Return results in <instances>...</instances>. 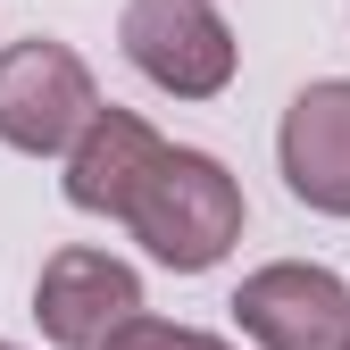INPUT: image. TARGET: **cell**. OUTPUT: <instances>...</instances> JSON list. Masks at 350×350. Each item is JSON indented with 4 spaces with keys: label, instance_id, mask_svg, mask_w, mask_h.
Here are the masks:
<instances>
[{
    "label": "cell",
    "instance_id": "obj_1",
    "mask_svg": "<svg viewBox=\"0 0 350 350\" xmlns=\"http://www.w3.org/2000/svg\"><path fill=\"white\" fill-rule=\"evenodd\" d=\"M242 217H250V208H242V184L226 175V159L167 142V159L142 175V192H134V208H125L117 226L134 234L159 267H175V275H208L217 258L242 242Z\"/></svg>",
    "mask_w": 350,
    "mask_h": 350
},
{
    "label": "cell",
    "instance_id": "obj_2",
    "mask_svg": "<svg viewBox=\"0 0 350 350\" xmlns=\"http://www.w3.org/2000/svg\"><path fill=\"white\" fill-rule=\"evenodd\" d=\"M100 109V83L67 42L51 33H25L0 51V142L25 150V159H67V142L92 125Z\"/></svg>",
    "mask_w": 350,
    "mask_h": 350
},
{
    "label": "cell",
    "instance_id": "obj_3",
    "mask_svg": "<svg viewBox=\"0 0 350 350\" xmlns=\"http://www.w3.org/2000/svg\"><path fill=\"white\" fill-rule=\"evenodd\" d=\"M117 42L134 59V75H150L175 100H217L242 67V42L217 17V0H125Z\"/></svg>",
    "mask_w": 350,
    "mask_h": 350
},
{
    "label": "cell",
    "instance_id": "obj_4",
    "mask_svg": "<svg viewBox=\"0 0 350 350\" xmlns=\"http://www.w3.org/2000/svg\"><path fill=\"white\" fill-rule=\"evenodd\" d=\"M125 317H142V275L125 267L117 250H92V242H67L42 258L33 275V325L51 350H100Z\"/></svg>",
    "mask_w": 350,
    "mask_h": 350
},
{
    "label": "cell",
    "instance_id": "obj_5",
    "mask_svg": "<svg viewBox=\"0 0 350 350\" xmlns=\"http://www.w3.org/2000/svg\"><path fill=\"white\" fill-rule=\"evenodd\" d=\"M234 325L258 350H342L350 342V284L309 258H267L234 284Z\"/></svg>",
    "mask_w": 350,
    "mask_h": 350
},
{
    "label": "cell",
    "instance_id": "obj_6",
    "mask_svg": "<svg viewBox=\"0 0 350 350\" xmlns=\"http://www.w3.org/2000/svg\"><path fill=\"white\" fill-rule=\"evenodd\" d=\"M275 159H284V184L300 208L350 217V75H317L292 92L275 125Z\"/></svg>",
    "mask_w": 350,
    "mask_h": 350
},
{
    "label": "cell",
    "instance_id": "obj_7",
    "mask_svg": "<svg viewBox=\"0 0 350 350\" xmlns=\"http://www.w3.org/2000/svg\"><path fill=\"white\" fill-rule=\"evenodd\" d=\"M159 159H167V142H159L150 117H134V109H92V125L67 142L59 192H67V208H83V217H125L134 192H142V175H150Z\"/></svg>",
    "mask_w": 350,
    "mask_h": 350
},
{
    "label": "cell",
    "instance_id": "obj_8",
    "mask_svg": "<svg viewBox=\"0 0 350 350\" xmlns=\"http://www.w3.org/2000/svg\"><path fill=\"white\" fill-rule=\"evenodd\" d=\"M100 350H234V342H226V334H200V325H167V317L142 309V317H125Z\"/></svg>",
    "mask_w": 350,
    "mask_h": 350
},
{
    "label": "cell",
    "instance_id": "obj_9",
    "mask_svg": "<svg viewBox=\"0 0 350 350\" xmlns=\"http://www.w3.org/2000/svg\"><path fill=\"white\" fill-rule=\"evenodd\" d=\"M0 350H17V342H0Z\"/></svg>",
    "mask_w": 350,
    "mask_h": 350
},
{
    "label": "cell",
    "instance_id": "obj_10",
    "mask_svg": "<svg viewBox=\"0 0 350 350\" xmlns=\"http://www.w3.org/2000/svg\"><path fill=\"white\" fill-rule=\"evenodd\" d=\"M342 350H350V342H342Z\"/></svg>",
    "mask_w": 350,
    "mask_h": 350
}]
</instances>
